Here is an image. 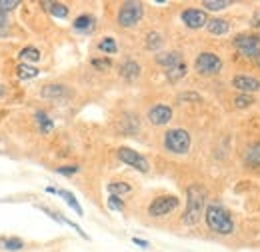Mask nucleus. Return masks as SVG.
Listing matches in <instances>:
<instances>
[{"label": "nucleus", "mask_w": 260, "mask_h": 252, "mask_svg": "<svg viewBox=\"0 0 260 252\" xmlns=\"http://www.w3.org/2000/svg\"><path fill=\"white\" fill-rule=\"evenodd\" d=\"M0 248L6 252H18L24 248V240L18 236H0Z\"/></svg>", "instance_id": "obj_17"}, {"label": "nucleus", "mask_w": 260, "mask_h": 252, "mask_svg": "<svg viewBox=\"0 0 260 252\" xmlns=\"http://www.w3.org/2000/svg\"><path fill=\"white\" fill-rule=\"evenodd\" d=\"M172 120V108L168 104H154L148 110V122L154 126H166Z\"/></svg>", "instance_id": "obj_11"}, {"label": "nucleus", "mask_w": 260, "mask_h": 252, "mask_svg": "<svg viewBox=\"0 0 260 252\" xmlns=\"http://www.w3.org/2000/svg\"><path fill=\"white\" fill-rule=\"evenodd\" d=\"M140 64L136 62V60H124V62L120 64V76L124 78V80H128V82H134V80H138V76H140Z\"/></svg>", "instance_id": "obj_14"}, {"label": "nucleus", "mask_w": 260, "mask_h": 252, "mask_svg": "<svg viewBox=\"0 0 260 252\" xmlns=\"http://www.w3.org/2000/svg\"><path fill=\"white\" fill-rule=\"evenodd\" d=\"M40 96L42 98H64L68 96V88H66L64 84H46V86H42V90H40Z\"/></svg>", "instance_id": "obj_16"}, {"label": "nucleus", "mask_w": 260, "mask_h": 252, "mask_svg": "<svg viewBox=\"0 0 260 252\" xmlns=\"http://www.w3.org/2000/svg\"><path fill=\"white\" fill-rule=\"evenodd\" d=\"M178 100L180 102H200L202 98H200V94H196V92H182V94L178 96Z\"/></svg>", "instance_id": "obj_33"}, {"label": "nucleus", "mask_w": 260, "mask_h": 252, "mask_svg": "<svg viewBox=\"0 0 260 252\" xmlns=\"http://www.w3.org/2000/svg\"><path fill=\"white\" fill-rule=\"evenodd\" d=\"M164 150L170 152V154H186L190 150V144H192V138L190 134L184 130V128H170L164 132L162 138Z\"/></svg>", "instance_id": "obj_4"}, {"label": "nucleus", "mask_w": 260, "mask_h": 252, "mask_svg": "<svg viewBox=\"0 0 260 252\" xmlns=\"http://www.w3.org/2000/svg\"><path fill=\"white\" fill-rule=\"evenodd\" d=\"M232 46L246 56L248 60L256 62L260 66V34L258 32H242L232 38Z\"/></svg>", "instance_id": "obj_3"}, {"label": "nucleus", "mask_w": 260, "mask_h": 252, "mask_svg": "<svg viewBox=\"0 0 260 252\" xmlns=\"http://www.w3.org/2000/svg\"><path fill=\"white\" fill-rule=\"evenodd\" d=\"M72 28L76 32H82V34H90V32L96 28V18L92 14H80V16L74 18Z\"/></svg>", "instance_id": "obj_12"}, {"label": "nucleus", "mask_w": 260, "mask_h": 252, "mask_svg": "<svg viewBox=\"0 0 260 252\" xmlns=\"http://www.w3.org/2000/svg\"><path fill=\"white\" fill-rule=\"evenodd\" d=\"M98 50L104 52V54H116L118 52V44H116V40L112 36H106V38H102L98 42Z\"/></svg>", "instance_id": "obj_25"}, {"label": "nucleus", "mask_w": 260, "mask_h": 252, "mask_svg": "<svg viewBox=\"0 0 260 252\" xmlns=\"http://www.w3.org/2000/svg\"><path fill=\"white\" fill-rule=\"evenodd\" d=\"M40 4L46 6V10L56 18H66L68 16V6L62 2H40Z\"/></svg>", "instance_id": "obj_20"}, {"label": "nucleus", "mask_w": 260, "mask_h": 252, "mask_svg": "<svg viewBox=\"0 0 260 252\" xmlns=\"http://www.w3.org/2000/svg\"><path fill=\"white\" fill-rule=\"evenodd\" d=\"M250 26H252V28H260V8L254 10V14H252V18H250Z\"/></svg>", "instance_id": "obj_36"}, {"label": "nucleus", "mask_w": 260, "mask_h": 252, "mask_svg": "<svg viewBox=\"0 0 260 252\" xmlns=\"http://www.w3.org/2000/svg\"><path fill=\"white\" fill-rule=\"evenodd\" d=\"M0 6L8 12V10H12V8H16V6H20V2L18 0H0Z\"/></svg>", "instance_id": "obj_35"}, {"label": "nucleus", "mask_w": 260, "mask_h": 252, "mask_svg": "<svg viewBox=\"0 0 260 252\" xmlns=\"http://www.w3.org/2000/svg\"><path fill=\"white\" fill-rule=\"evenodd\" d=\"M108 208H110V210H118V212H122V210H124V200H122V196H114V194H110V196H108Z\"/></svg>", "instance_id": "obj_30"}, {"label": "nucleus", "mask_w": 260, "mask_h": 252, "mask_svg": "<svg viewBox=\"0 0 260 252\" xmlns=\"http://www.w3.org/2000/svg\"><path fill=\"white\" fill-rule=\"evenodd\" d=\"M186 72H188V66H186V62H182L178 66H174V68H170V70H166L164 74H166V78L170 82H178V80H182L186 76Z\"/></svg>", "instance_id": "obj_22"}, {"label": "nucleus", "mask_w": 260, "mask_h": 252, "mask_svg": "<svg viewBox=\"0 0 260 252\" xmlns=\"http://www.w3.org/2000/svg\"><path fill=\"white\" fill-rule=\"evenodd\" d=\"M204 220L206 226L216 232V234H222L228 236L234 232V220H232V214L228 212L226 208L220 204V202H210L204 210Z\"/></svg>", "instance_id": "obj_1"}, {"label": "nucleus", "mask_w": 260, "mask_h": 252, "mask_svg": "<svg viewBox=\"0 0 260 252\" xmlns=\"http://www.w3.org/2000/svg\"><path fill=\"white\" fill-rule=\"evenodd\" d=\"M132 242H134L136 246H140V248H148V246H150L146 240H142V238H138V236H134V238H132Z\"/></svg>", "instance_id": "obj_37"}, {"label": "nucleus", "mask_w": 260, "mask_h": 252, "mask_svg": "<svg viewBox=\"0 0 260 252\" xmlns=\"http://www.w3.org/2000/svg\"><path fill=\"white\" fill-rule=\"evenodd\" d=\"M234 104H236L238 108H248L250 104H254V98L250 94H240L234 98Z\"/></svg>", "instance_id": "obj_31"}, {"label": "nucleus", "mask_w": 260, "mask_h": 252, "mask_svg": "<svg viewBox=\"0 0 260 252\" xmlns=\"http://www.w3.org/2000/svg\"><path fill=\"white\" fill-rule=\"evenodd\" d=\"M230 4H232L230 0H204L202 2V8H208V10H224Z\"/></svg>", "instance_id": "obj_28"}, {"label": "nucleus", "mask_w": 260, "mask_h": 252, "mask_svg": "<svg viewBox=\"0 0 260 252\" xmlns=\"http://www.w3.org/2000/svg\"><path fill=\"white\" fill-rule=\"evenodd\" d=\"M194 70L200 76H214L222 70V58L214 52H200L194 60Z\"/></svg>", "instance_id": "obj_6"}, {"label": "nucleus", "mask_w": 260, "mask_h": 252, "mask_svg": "<svg viewBox=\"0 0 260 252\" xmlns=\"http://www.w3.org/2000/svg\"><path fill=\"white\" fill-rule=\"evenodd\" d=\"M90 64H92L96 70L102 72V70H108V68L112 66V60H110L108 56H96V58H92V60H90Z\"/></svg>", "instance_id": "obj_29"}, {"label": "nucleus", "mask_w": 260, "mask_h": 252, "mask_svg": "<svg viewBox=\"0 0 260 252\" xmlns=\"http://www.w3.org/2000/svg\"><path fill=\"white\" fill-rule=\"evenodd\" d=\"M206 28H208L210 34H214V36H222V34H226L230 30V24H228V20H224V18H210L208 24H206Z\"/></svg>", "instance_id": "obj_18"}, {"label": "nucleus", "mask_w": 260, "mask_h": 252, "mask_svg": "<svg viewBox=\"0 0 260 252\" xmlns=\"http://www.w3.org/2000/svg\"><path fill=\"white\" fill-rule=\"evenodd\" d=\"M180 18H182L184 26L190 28V30H198V28H202V26L208 24V16L200 8H186V10H182Z\"/></svg>", "instance_id": "obj_9"}, {"label": "nucleus", "mask_w": 260, "mask_h": 252, "mask_svg": "<svg viewBox=\"0 0 260 252\" xmlns=\"http://www.w3.org/2000/svg\"><path fill=\"white\" fill-rule=\"evenodd\" d=\"M18 58L24 64H28V62H38L42 56H40V50L36 46H26V48H22L18 52Z\"/></svg>", "instance_id": "obj_21"}, {"label": "nucleus", "mask_w": 260, "mask_h": 252, "mask_svg": "<svg viewBox=\"0 0 260 252\" xmlns=\"http://www.w3.org/2000/svg\"><path fill=\"white\" fill-rule=\"evenodd\" d=\"M2 94H4V90H2V86H0V96H2Z\"/></svg>", "instance_id": "obj_38"}, {"label": "nucleus", "mask_w": 260, "mask_h": 252, "mask_svg": "<svg viewBox=\"0 0 260 252\" xmlns=\"http://www.w3.org/2000/svg\"><path fill=\"white\" fill-rule=\"evenodd\" d=\"M34 118H36L38 130H40L42 134H48V132H50V130L54 128V120H52V118H50V116H48L46 112H42V110H38Z\"/></svg>", "instance_id": "obj_19"}, {"label": "nucleus", "mask_w": 260, "mask_h": 252, "mask_svg": "<svg viewBox=\"0 0 260 252\" xmlns=\"http://www.w3.org/2000/svg\"><path fill=\"white\" fill-rule=\"evenodd\" d=\"M142 14H144V8H142L140 2H124V4L118 8L116 20H118V24H120L122 28H134V26L140 22Z\"/></svg>", "instance_id": "obj_5"}, {"label": "nucleus", "mask_w": 260, "mask_h": 252, "mask_svg": "<svg viewBox=\"0 0 260 252\" xmlns=\"http://www.w3.org/2000/svg\"><path fill=\"white\" fill-rule=\"evenodd\" d=\"M182 62H184V58H182V54H180V52H176V50L156 54V64H160V66H162L164 72H166V70H170V68H174V66H178V64H182Z\"/></svg>", "instance_id": "obj_13"}, {"label": "nucleus", "mask_w": 260, "mask_h": 252, "mask_svg": "<svg viewBox=\"0 0 260 252\" xmlns=\"http://www.w3.org/2000/svg\"><path fill=\"white\" fill-rule=\"evenodd\" d=\"M162 44H164V38L162 34H158V32H148L146 38H144V46L148 50H158Z\"/></svg>", "instance_id": "obj_24"}, {"label": "nucleus", "mask_w": 260, "mask_h": 252, "mask_svg": "<svg viewBox=\"0 0 260 252\" xmlns=\"http://www.w3.org/2000/svg\"><path fill=\"white\" fill-rule=\"evenodd\" d=\"M244 166L246 168H260V140L252 142L244 152Z\"/></svg>", "instance_id": "obj_15"}, {"label": "nucleus", "mask_w": 260, "mask_h": 252, "mask_svg": "<svg viewBox=\"0 0 260 252\" xmlns=\"http://www.w3.org/2000/svg\"><path fill=\"white\" fill-rule=\"evenodd\" d=\"M58 196H62L66 200V204H68L78 216H82V206L78 204V200H76V196H74L72 192H68V190H58Z\"/></svg>", "instance_id": "obj_26"}, {"label": "nucleus", "mask_w": 260, "mask_h": 252, "mask_svg": "<svg viewBox=\"0 0 260 252\" xmlns=\"http://www.w3.org/2000/svg\"><path fill=\"white\" fill-rule=\"evenodd\" d=\"M54 170H56V174H62V176H72V174H76V172L80 170V166L70 164V166H58V168H54Z\"/></svg>", "instance_id": "obj_32"}, {"label": "nucleus", "mask_w": 260, "mask_h": 252, "mask_svg": "<svg viewBox=\"0 0 260 252\" xmlns=\"http://www.w3.org/2000/svg\"><path fill=\"white\" fill-rule=\"evenodd\" d=\"M40 74V70L38 68H34V66H30V64H18L16 66V76L18 78H22V80H30V78H36Z\"/></svg>", "instance_id": "obj_23"}, {"label": "nucleus", "mask_w": 260, "mask_h": 252, "mask_svg": "<svg viewBox=\"0 0 260 252\" xmlns=\"http://www.w3.org/2000/svg\"><path fill=\"white\" fill-rule=\"evenodd\" d=\"M130 190H132V186H130L128 182H110L108 184V192L110 194H114V196H122V194H128Z\"/></svg>", "instance_id": "obj_27"}, {"label": "nucleus", "mask_w": 260, "mask_h": 252, "mask_svg": "<svg viewBox=\"0 0 260 252\" xmlns=\"http://www.w3.org/2000/svg\"><path fill=\"white\" fill-rule=\"evenodd\" d=\"M230 84H232V88H236L242 94H254L260 90V80L256 76H248V74H236L230 80Z\"/></svg>", "instance_id": "obj_10"}, {"label": "nucleus", "mask_w": 260, "mask_h": 252, "mask_svg": "<svg viewBox=\"0 0 260 252\" xmlns=\"http://www.w3.org/2000/svg\"><path fill=\"white\" fill-rule=\"evenodd\" d=\"M6 26H8V12H6V10L0 6V34L4 32V28H6Z\"/></svg>", "instance_id": "obj_34"}, {"label": "nucleus", "mask_w": 260, "mask_h": 252, "mask_svg": "<svg viewBox=\"0 0 260 252\" xmlns=\"http://www.w3.org/2000/svg\"><path fill=\"white\" fill-rule=\"evenodd\" d=\"M204 204H206V192L202 186L192 184L186 190V210L182 214V222L186 226H192L200 220L202 216V210H204Z\"/></svg>", "instance_id": "obj_2"}, {"label": "nucleus", "mask_w": 260, "mask_h": 252, "mask_svg": "<svg viewBox=\"0 0 260 252\" xmlns=\"http://www.w3.org/2000/svg\"><path fill=\"white\" fill-rule=\"evenodd\" d=\"M178 204H180V200H178V196H174V194L156 196V198L148 204V214L154 216V218H162L166 214L174 212V210L178 208Z\"/></svg>", "instance_id": "obj_7"}, {"label": "nucleus", "mask_w": 260, "mask_h": 252, "mask_svg": "<svg viewBox=\"0 0 260 252\" xmlns=\"http://www.w3.org/2000/svg\"><path fill=\"white\" fill-rule=\"evenodd\" d=\"M116 156H118V160L120 162H124V164H128V166H132V168H136L138 172H148V160L142 156L140 152H136V150H132V148H128V146H120L118 150H116Z\"/></svg>", "instance_id": "obj_8"}]
</instances>
